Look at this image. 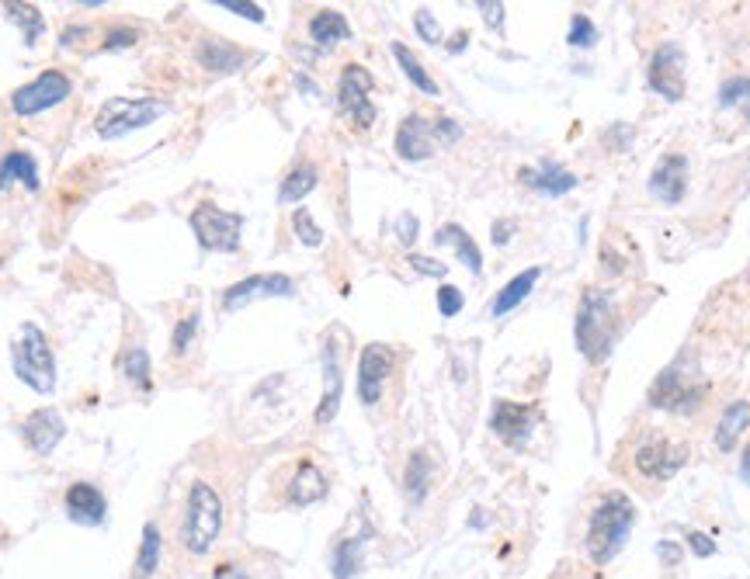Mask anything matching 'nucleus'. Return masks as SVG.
Returning a JSON list of instances; mask_svg holds the SVG:
<instances>
[{
  "mask_svg": "<svg viewBox=\"0 0 750 579\" xmlns=\"http://www.w3.org/2000/svg\"><path fill=\"white\" fill-rule=\"evenodd\" d=\"M633 520H636V507L629 496L618 492V496L601 500L591 513V524H588V556L597 565H608L622 552L625 538L633 531Z\"/></svg>",
  "mask_w": 750,
  "mask_h": 579,
  "instance_id": "nucleus-1",
  "label": "nucleus"
},
{
  "mask_svg": "<svg viewBox=\"0 0 750 579\" xmlns=\"http://www.w3.org/2000/svg\"><path fill=\"white\" fill-rule=\"evenodd\" d=\"M615 344V306L608 291L591 289L584 291L580 309H577V347L591 364H601L612 354Z\"/></svg>",
  "mask_w": 750,
  "mask_h": 579,
  "instance_id": "nucleus-2",
  "label": "nucleus"
},
{
  "mask_svg": "<svg viewBox=\"0 0 750 579\" xmlns=\"http://www.w3.org/2000/svg\"><path fill=\"white\" fill-rule=\"evenodd\" d=\"M11 357H14V375L24 385H32L42 396L56 389V357H52L46 334L35 323H24L18 330V340L11 344Z\"/></svg>",
  "mask_w": 750,
  "mask_h": 579,
  "instance_id": "nucleus-3",
  "label": "nucleus"
},
{
  "mask_svg": "<svg viewBox=\"0 0 750 579\" xmlns=\"http://www.w3.org/2000/svg\"><path fill=\"white\" fill-rule=\"evenodd\" d=\"M219 528H223V500L216 496L212 486L195 482L191 492H188V510H184V524H181L184 548L195 552V556H205L216 545Z\"/></svg>",
  "mask_w": 750,
  "mask_h": 579,
  "instance_id": "nucleus-4",
  "label": "nucleus"
},
{
  "mask_svg": "<svg viewBox=\"0 0 750 579\" xmlns=\"http://www.w3.org/2000/svg\"><path fill=\"white\" fill-rule=\"evenodd\" d=\"M191 229L199 236V244L205 250H223V253H236L240 250V229H244V216L236 212H223L212 201H199L191 212Z\"/></svg>",
  "mask_w": 750,
  "mask_h": 579,
  "instance_id": "nucleus-5",
  "label": "nucleus"
},
{
  "mask_svg": "<svg viewBox=\"0 0 750 579\" xmlns=\"http://www.w3.org/2000/svg\"><path fill=\"white\" fill-rule=\"evenodd\" d=\"M160 115H167V105L157 97H139V101H125V97H112L105 101V108L97 115V135L105 139H118V135L143 129L150 122H157Z\"/></svg>",
  "mask_w": 750,
  "mask_h": 579,
  "instance_id": "nucleus-6",
  "label": "nucleus"
},
{
  "mask_svg": "<svg viewBox=\"0 0 750 579\" xmlns=\"http://www.w3.org/2000/svg\"><path fill=\"white\" fill-rule=\"evenodd\" d=\"M69 90H73V84H69L67 73L46 69V73H39L32 84H24V87H18L11 94V108L22 115V118L49 112V108H56L60 101H67Z\"/></svg>",
  "mask_w": 750,
  "mask_h": 579,
  "instance_id": "nucleus-7",
  "label": "nucleus"
},
{
  "mask_svg": "<svg viewBox=\"0 0 750 579\" xmlns=\"http://www.w3.org/2000/svg\"><path fill=\"white\" fill-rule=\"evenodd\" d=\"M372 73L358 63L344 67L341 84H338V101H341V112L358 125V129H368L375 122V105H372Z\"/></svg>",
  "mask_w": 750,
  "mask_h": 579,
  "instance_id": "nucleus-8",
  "label": "nucleus"
},
{
  "mask_svg": "<svg viewBox=\"0 0 750 579\" xmlns=\"http://www.w3.org/2000/svg\"><path fill=\"white\" fill-rule=\"evenodd\" d=\"M274 295H285V299L296 295L292 278H285V274H254V278H244V281H236V285L227 289L223 306H227V312H236L240 306H250L257 299H274Z\"/></svg>",
  "mask_w": 750,
  "mask_h": 579,
  "instance_id": "nucleus-9",
  "label": "nucleus"
},
{
  "mask_svg": "<svg viewBox=\"0 0 750 579\" xmlns=\"http://www.w3.org/2000/svg\"><path fill=\"white\" fill-rule=\"evenodd\" d=\"M389 372H393V351L386 344H368L358 357V396H362L365 406L379 402Z\"/></svg>",
  "mask_w": 750,
  "mask_h": 579,
  "instance_id": "nucleus-10",
  "label": "nucleus"
},
{
  "mask_svg": "<svg viewBox=\"0 0 750 579\" xmlns=\"http://www.w3.org/2000/svg\"><path fill=\"white\" fill-rule=\"evenodd\" d=\"M646 80H650V87L657 90V94L671 97V101H678V97L684 94V56H681V49H678V45H660L657 52H653V60H650Z\"/></svg>",
  "mask_w": 750,
  "mask_h": 579,
  "instance_id": "nucleus-11",
  "label": "nucleus"
},
{
  "mask_svg": "<svg viewBox=\"0 0 750 579\" xmlns=\"http://www.w3.org/2000/svg\"><path fill=\"white\" fill-rule=\"evenodd\" d=\"M490 427H494L497 437H504V445L522 451L528 445V437H532V430H535V409L522 406V402H497L494 417H490Z\"/></svg>",
  "mask_w": 750,
  "mask_h": 579,
  "instance_id": "nucleus-12",
  "label": "nucleus"
},
{
  "mask_svg": "<svg viewBox=\"0 0 750 579\" xmlns=\"http://www.w3.org/2000/svg\"><path fill=\"white\" fill-rule=\"evenodd\" d=\"M434 142H438V122H428L424 115H407L396 129V153L410 163L428 160L434 153Z\"/></svg>",
  "mask_w": 750,
  "mask_h": 579,
  "instance_id": "nucleus-13",
  "label": "nucleus"
},
{
  "mask_svg": "<svg viewBox=\"0 0 750 579\" xmlns=\"http://www.w3.org/2000/svg\"><path fill=\"white\" fill-rule=\"evenodd\" d=\"M650 402L663 406V409H691L702 402V389L684 379L681 368H667L657 379V385L650 389Z\"/></svg>",
  "mask_w": 750,
  "mask_h": 579,
  "instance_id": "nucleus-14",
  "label": "nucleus"
},
{
  "mask_svg": "<svg viewBox=\"0 0 750 579\" xmlns=\"http://www.w3.org/2000/svg\"><path fill=\"white\" fill-rule=\"evenodd\" d=\"M688 191V160L681 153L663 156L657 163V170L650 174V195L667 205H678Z\"/></svg>",
  "mask_w": 750,
  "mask_h": 579,
  "instance_id": "nucleus-15",
  "label": "nucleus"
},
{
  "mask_svg": "<svg viewBox=\"0 0 750 579\" xmlns=\"http://www.w3.org/2000/svg\"><path fill=\"white\" fill-rule=\"evenodd\" d=\"M22 434L35 455H49L63 441L67 424H63V417L56 409H35V413H28V420L22 424Z\"/></svg>",
  "mask_w": 750,
  "mask_h": 579,
  "instance_id": "nucleus-16",
  "label": "nucleus"
},
{
  "mask_svg": "<svg viewBox=\"0 0 750 579\" xmlns=\"http://www.w3.org/2000/svg\"><path fill=\"white\" fill-rule=\"evenodd\" d=\"M688 462V447H671L663 441H650L636 451V465L650 479H671Z\"/></svg>",
  "mask_w": 750,
  "mask_h": 579,
  "instance_id": "nucleus-17",
  "label": "nucleus"
},
{
  "mask_svg": "<svg viewBox=\"0 0 750 579\" xmlns=\"http://www.w3.org/2000/svg\"><path fill=\"white\" fill-rule=\"evenodd\" d=\"M67 513H69V520H77V524L97 528V524H105L108 503H105V496L94 490V486H88V482H73L67 490Z\"/></svg>",
  "mask_w": 750,
  "mask_h": 579,
  "instance_id": "nucleus-18",
  "label": "nucleus"
},
{
  "mask_svg": "<svg viewBox=\"0 0 750 579\" xmlns=\"http://www.w3.org/2000/svg\"><path fill=\"white\" fill-rule=\"evenodd\" d=\"M323 379H327V389H323V400L317 406V424H330L341 406V364H338L334 344H327V351H323Z\"/></svg>",
  "mask_w": 750,
  "mask_h": 579,
  "instance_id": "nucleus-19",
  "label": "nucleus"
},
{
  "mask_svg": "<svg viewBox=\"0 0 750 579\" xmlns=\"http://www.w3.org/2000/svg\"><path fill=\"white\" fill-rule=\"evenodd\" d=\"M323 496H327V479H323V472H319L317 465H310V462H302V465L296 468V475H292V482H289V503L310 507V503H317Z\"/></svg>",
  "mask_w": 750,
  "mask_h": 579,
  "instance_id": "nucleus-20",
  "label": "nucleus"
},
{
  "mask_svg": "<svg viewBox=\"0 0 750 579\" xmlns=\"http://www.w3.org/2000/svg\"><path fill=\"white\" fill-rule=\"evenodd\" d=\"M434 244H438V246H455L458 261H462L466 268L473 271V274H479V271H483V257H479V250H477V244H473V236H469L462 225H455V223L441 225V229L434 233Z\"/></svg>",
  "mask_w": 750,
  "mask_h": 579,
  "instance_id": "nucleus-21",
  "label": "nucleus"
},
{
  "mask_svg": "<svg viewBox=\"0 0 750 579\" xmlns=\"http://www.w3.org/2000/svg\"><path fill=\"white\" fill-rule=\"evenodd\" d=\"M524 184H532L535 191H542L549 198H560V195L577 188V178L567 174L563 167H556V163H542L539 170H524Z\"/></svg>",
  "mask_w": 750,
  "mask_h": 579,
  "instance_id": "nucleus-22",
  "label": "nucleus"
},
{
  "mask_svg": "<svg viewBox=\"0 0 750 579\" xmlns=\"http://www.w3.org/2000/svg\"><path fill=\"white\" fill-rule=\"evenodd\" d=\"M542 278V268H528L522 271L518 278H511L507 285H504V291H500L497 299H494V306H490V316H507V312L514 309V306H522L524 295L535 289V281Z\"/></svg>",
  "mask_w": 750,
  "mask_h": 579,
  "instance_id": "nucleus-23",
  "label": "nucleus"
},
{
  "mask_svg": "<svg viewBox=\"0 0 750 579\" xmlns=\"http://www.w3.org/2000/svg\"><path fill=\"white\" fill-rule=\"evenodd\" d=\"M14 180H22L28 191H39V170H35V160L28 153H7L4 160H0V191L7 188V184H14Z\"/></svg>",
  "mask_w": 750,
  "mask_h": 579,
  "instance_id": "nucleus-24",
  "label": "nucleus"
},
{
  "mask_svg": "<svg viewBox=\"0 0 750 579\" xmlns=\"http://www.w3.org/2000/svg\"><path fill=\"white\" fill-rule=\"evenodd\" d=\"M750 424V402H729L727 413H723V420H719V427H716V445H719V451H729V447L736 445V437L747 430Z\"/></svg>",
  "mask_w": 750,
  "mask_h": 579,
  "instance_id": "nucleus-25",
  "label": "nucleus"
},
{
  "mask_svg": "<svg viewBox=\"0 0 750 579\" xmlns=\"http://www.w3.org/2000/svg\"><path fill=\"white\" fill-rule=\"evenodd\" d=\"M313 188H317V167H313V163H299L296 170L285 174V180H282L278 201H282V205H296V201L306 198Z\"/></svg>",
  "mask_w": 750,
  "mask_h": 579,
  "instance_id": "nucleus-26",
  "label": "nucleus"
},
{
  "mask_svg": "<svg viewBox=\"0 0 750 579\" xmlns=\"http://www.w3.org/2000/svg\"><path fill=\"white\" fill-rule=\"evenodd\" d=\"M310 35H313L317 45H334L351 39V28H347L344 14H338V11H319V14H313V22H310Z\"/></svg>",
  "mask_w": 750,
  "mask_h": 579,
  "instance_id": "nucleus-27",
  "label": "nucleus"
},
{
  "mask_svg": "<svg viewBox=\"0 0 750 579\" xmlns=\"http://www.w3.org/2000/svg\"><path fill=\"white\" fill-rule=\"evenodd\" d=\"M160 548H163V541H160L157 524H146V528H143V545H139L136 565H133V579H150L157 573Z\"/></svg>",
  "mask_w": 750,
  "mask_h": 579,
  "instance_id": "nucleus-28",
  "label": "nucleus"
},
{
  "mask_svg": "<svg viewBox=\"0 0 750 579\" xmlns=\"http://www.w3.org/2000/svg\"><path fill=\"white\" fill-rule=\"evenodd\" d=\"M4 14L22 28L24 42L28 45H35L39 42V35L46 32V22H42V14H39V7H35V4H4Z\"/></svg>",
  "mask_w": 750,
  "mask_h": 579,
  "instance_id": "nucleus-29",
  "label": "nucleus"
},
{
  "mask_svg": "<svg viewBox=\"0 0 750 579\" xmlns=\"http://www.w3.org/2000/svg\"><path fill=\"white\" fill-rule=\"evenodd\" d=\"M393 56L400 60V69L407 73L410 84H413V87L424 90V94H431V97H434V94H441V90H438V84H434L431 77H428V69L421 67V60H417L413 52H410L407 45H403V42H393Z\"/></svg>",
  "mask_w": 750,
  "mask_h": 579,
  "instance_id": "nucleus-30",
  "label": "nucleus"
},
{
  "mask_svg": "<svg viewBox=\"0 0 750 579\" xmlns=\"http://www.w3.org/2000/svg\"><path fill=\"white\" fill-rule=\"evenodd\" d=\"M199 60H202L205 69H236L240 63H244V56H240V49H233V45L227 42H205L202 49H199Z\"/></svg>",
  "mask_w": 750,
  "mask_h": 579,
  "instance_id": "nucleus-31",
  "label": "nucleus"
},
{
  "mask_svg": "<svg viewBox=\"0 0 750 579\" xmlns=\"http://www.w3.org/2000/svg\"><path fill=\"white\" fill-rule=\"evenodd\" d=\"M358 556H362V538H351L338 545V556H334V579H351L358 569Z\"/></svg>",
  "mask_w": 750,
  "mask_h": 579,
  "instance_id": "nucleus-32",
  "label": "nucleus"
},
{
  "mask_svg": "<svg viewBox=\"0 0 750 579\" xmlns=\"http://www.w3.org/2000/svg\"><path fill=\"white\" fill-rule=\"evenodd\" d=\"M428 475H431V462H428L424 451H417L407 465V490L413 500H421V496L428 492Z\"/></svg>",
  "mask_w": 750,
  "mask_h": 579,
  "instance_id": "nucleus-33",
  "label": "nucleus"
},
{
  "mask_svg": "<svg viewBox=\"0 0 750 579\" xmlns=\"http://www.w3.org/2000/svg\"><path fill=\"white\" fill-rule=\"evenodd\" d=\"M125 379L133 381V385H139V389H150V354L143 351V347H133L129 354H125Z\"/></svg>",
  "mask_w": 750,
  "mask_h": 579,
  "instance_id": "nucleus-34",
  "label": "nucleus"
},
{
  "mask_svg": "<svg viewBox=\"0 0 750 579\" xmlns=\"http://www.w3.org/2000/svg\"><path fill=\"white\" fill-rule=\"evenodd\" d=\"M719 105H723V108H740V105H747L750 108V80H729V84H723V90H719Z\"/></svg>",
  "mask_w": 750,
  "mask_h": 579,
  "instance_id": "nucleus-35",
  "label": "nucleus"
},
{
  "mask_svg": "<svg viewBox=\"0 0 750 579\" xmlns=\"http://www.w3.org/2000/svg\"><path fill=\"white\" fill-rule=\"evenodd\" d=\"M292 225H296V236L306 246H319V244H323V233H319V225L313 223V216H310L306 208H299L296 216H292Z\"/></svg>",
  "mask_w": 750,
  "mask_h": 579,
  "instance_id": "nucleus-36",
  "label": "nucleus"
},
{
  "mask_svg": "<svg viewBox=\"0 0 750 579\" xmlns=\"http://www.w3.org/2000/svg\"><path fill=\"white\" fill-rule=\"evenodd\" d=\"M594 24L584 18V14H573V22H569V35L567 42L573 45V49H580V45H594Z\"/></svg>",
  "mask_w": 750,
  "mask_h": 579,
  "instance_id": "nucleus-37",
  "label": "nucleus"
},
{
  "mask_svg": "<svg viewBox=\"0 0 750 579\" xmlns=\"http://www.w3.org/2000/svg\"><path fill=\"white\" fill-rule=\"evenodd\" d=\"M413 24H417L421 39H424L428 45H438V42H441V24L434 22V14L428 11V7H421V11L413 14Z\"/></svg>",
  "mask_w": 750,
  "mask_h": 579,
  "instance_id": "nucleus-38",
  "label": "nucleus"
},
{
  "mask_svg": "<svg viewBox=\"0 0 750 579\" xmlns=\"http://www.w3.org/2000/svg\"><path fill=\"white\" fill-rule=\"evenodd\" d=\"M438 312L449 316V319L462 312V291L455 289V285H441V289H438Z\"/></svg>",
  "mask_w": 750,
  "mask_h": 579,
  "instance_id": "nucleus-39",
  "label": "nucleus"
},
{
  "mask_svg": "<svg viewBox=\"0 0 750 579\" xmlns=\"http://www.w3.org/2000/svg\"><path fill=\"white\" fill-rule=\"evenodd\" d=\"M216 7H227L229 14H240L247 22H264V11L257 4H250V0H216Z\"/></svg>",
  "mask_w": 750,
  "mask_h": 579,
  "instance_id": "nucleus-40",
  "label": "nucleus"
},
{
  "mask_svg": "<svg viewBox=\"0 0 750 579\" xmlns=\"http://www.w3.org/2000/svg\"><path fill=\"white\" fill-rule=\"evenodd\" d=\"M195 326H199V316H188V319H181L178 326H174V354H184L188 351V344H191V336H195Z\"/></svg>",
  "mask_w": 750,
  "mask_h": 579,
  "instance_id": "nucleus-41",
  "label": "nucleus"
},
{
  "mask_svg": "<svg viewBox=\"0 0 750 579\" xmlns=\"http://www.w3.org/2000/svg\"><path fill=\"white\" fill-rule=\"evenodd\" d=\"M477 7H479V14L486 18V24H490L494 32L504 28V4H497V0H479Z\"/></svg>",
  "mask_w": 750,
  "mask_h": 579,
  "instance_id": "nucleus-42",
  "label": "nucleus"
},
{
  "mask_svg": "<svg viewBox=\"0 0 750 579\" xmlns=\"http://www.w3.org/2000/svg\"><path fill=\"white\" fill-rule=\"evenodd\" d=\"M688 545H691V552H695V556H702V558L716 556V541L699 535V531H691V535H688Z\"/></svg>",
  "mask_w": 750,
  "mask_h": 579,
  "instance_id": "nucleus-43",
  "label": "nucleus"
},
{
  "mask_svg": "<svg viewBox=\"0 0 750 579\" xmlns=\"http://www.w3.org/2000/svg\"><path fill=\"white\" fill-rule=\"evenodd\" d=\"M410 264H413V271H421V274L445 278V264H438V261H428V257H421V253H413V257H410Z\"/></svg>",
  "mask_w": 750,
  "mask_h": 579,
  "instance_id": "nucleus-44",
  "label": "nucleus"
},
{
  "mask_svg": "<svg viewBox=\"0 0 750 579\" xmlns=\"http://www.w3.org/2000/svg\"><path fill=\"white\" fill-rule=\"evenodd\" d=\"M136 32L133 28H115L112 35L105 39V49H122V45H136Z\"/></svg>",
  "mask_w": 750,
  "mask_h": 579,
  "instance_id": "nucleus-45",
  "label": "nucleus"
},
{
  "mask_svg": "<svg viewBox=\"0 0 750 579\" xmlns=\"http://www.w3.org/2000/svg\"><path fill=\"white\" fill-rule=\"evenodd\" d=\"M462 135V129L455 125L452 118H438V142H455Z\"/></svg>",
  "mask_w": 750,
  "mask_h": 579,
  "instance_id": "nucleus-46",
  "label": "nucleus"
},
{
  "mask_svg": "<svg viewBox=\"0 0 750 579\" xmlns=\"http://www.w3.org/2000/svg\"><path fill=\"white\" fill-rule=\"evenodd\" d=\"M413 236H417V219L413 216H400V240L410 244Z\"/></svg>",
  "mask_w": 750,
  "mask_h": 579,
  "instance_id": "nucleus-47",
  "label": "nucleus"
},
{
  "mask_svg": "<svg viewBox=\"0 0 750 579\" xmlns=\"http://www.w3.org/2000/svg\"><path fill=\"white\" fill-rule=\"evenodd\" d=\"M212 579H250L247 573H244V569H236V565H219V569H216V573H212Z\"/></svg>",
  "mask_w": 750,
  "mask_h": 579,
  "instance_id": "nucleus-48",
  "label": "nucleus"
},
{
  "mask_svg": "<svg viewBox=\"0 0 750 579\" xmlns=\"http://www.w3.org/2000/svg\"><path fill=\"white\" fill-rule=\"evenodd\" d=\"M511 229H514V223H497L494 225V244L504 246L507 240H511Z\"/></svg>",
  "mask_w": 750,
  "mask_h": 579,
  "instance_id": "nucleus-49",
  "label": "nucleus"
},
{
  "mask_svg": "<svg viewBox=\"0 0 750 579\" xmlns=\"http://www.w3.org/2000/svg\"><path fill=\"white\" fill-rule=\"evenodd\" d=\"M660 556L671 558V562H678V558H681V548H674V545H667V541H663V545H660Z\"/></svg>",
  "mask_w": 750,
  "mask_h": 579,
  "instance_id": "nucleus-50",
  "label": "nucleus"
},
{
  "mask_svg": "<svg viewBox=\"0 0 750 579\" xmlns=\"http://www.w3.org/2000/svg\"><path fill=\"white\" fill-rule=\"evenodd\" d=\"M740 472H744V479L750 482V445H747V451H744V462H740Z\"/></svg>",
  "mask_w": 750,
  "mask_h": 579,
  "instance_id": "nucleus-51",
  "label": "nucleus"
}]
</instances>
